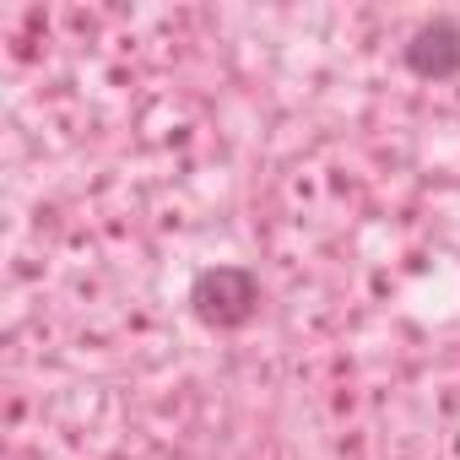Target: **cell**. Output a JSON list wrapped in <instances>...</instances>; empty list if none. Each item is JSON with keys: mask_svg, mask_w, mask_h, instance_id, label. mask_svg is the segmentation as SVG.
Wrapping results in <instances>:
<instances>
[{"mask_svg": "<svg viewBox=\"0 0 460 460\" xmlns=\"http://www.w3.org/2000/svg\"><path fill=\"white\" fill-rule=\"evenodd\" d=\"M190 309L211 331H239L261 314V277L250 266H206L190 282Z\"/></svg>", "mask_w": 460, "mask_h": 460, "instance_id": "1", "label": "cell"}, {"mask_svg": "<svg viewBox=\"0 0 460 460\" xmlns=\"http://www.w3.org/2000/svg\"><path fill=\"white\" fill-rule=\"evenodd\" d=\"M406 71L422 82H449L460 76V22L455 17H433L406 39Z\"/></svg>", "mask_w": 460, "mask_h": 460, "instance_id": "2", "label": "cell"}]
</instances>
